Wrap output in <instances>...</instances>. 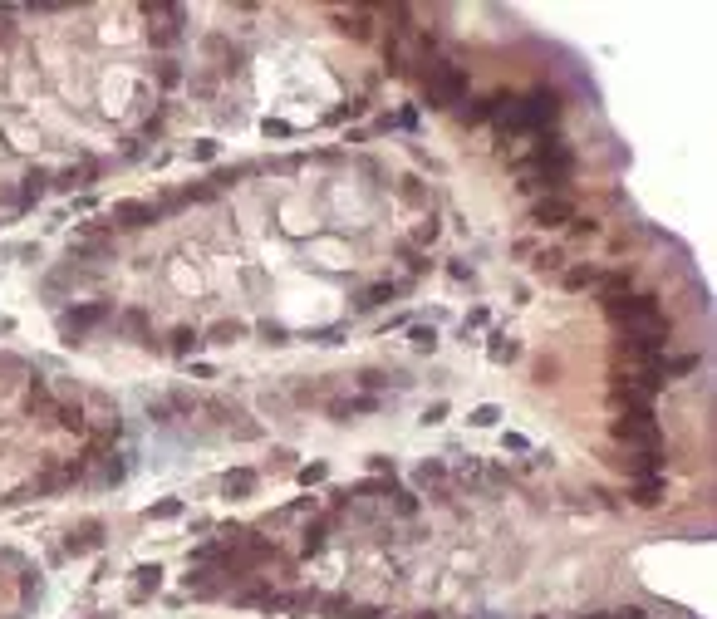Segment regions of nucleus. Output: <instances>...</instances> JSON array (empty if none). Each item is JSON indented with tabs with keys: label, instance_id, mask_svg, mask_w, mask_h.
<instances>
[{
	"label": "nucleus",
	"instance_id": "1",
	"mask_svg": "<svg viewBox=\"0 0 717 619\" xmlns=\"http://www.w3.org/2000/svg\"><path fill=\"white\" fill-rule=\"evenodd\" d=\"M422 89H427V103L432 108H452V103L467 94V69L462 64H447V59H432Z\"/></svg>",
	"mask_w": 717,
	"mask_h": 619
},
{
	"label": "nucleus",
	"instance_id": "2",
	"mask_svg": "<svg viewBox=\"0 0 717 619\" xmlns=\"http://www.w3.org/2000/svg\"><path fill=\"white\" fill-rule=\"evenodd\" d=\"M560 113V94L555 89H535V94H526V99L511 103V128H521V133H531V128H545L550 118Z\"/></svg>",
	"mask_w": 717,
	"mask_h": 619
},
{
	"label": "nucleus",
	"instance_id": "3",
	"mask_svg": "<svg viewBox=\"0 0 717 619\" xmlns=\"http://www.w3.org/2000/svg\"><path fill=\"white\" fill-rule=\"evenodd\" d=\"M615 437L619 442H634L639 452H658V442H663V432H658V423H653L648 408H634L624 418H615Z\"/></svg>",
	"mask_w": 717,
	"mask_h": 619
},
{
	"label": "nucleus",
	"instance_id": "4",
	"mask_svg": "<svg viewBox=\"0 0 717 619\" xmlns=\"http://www.w3.org/2000/svg\"><path fill=\"white\" fill-rule=\"evenodd\" d=\"M108 319V305L103 300H89V305H74L59 314V329H64V339H84L94 324H103Z\"/></svg>",
	"mask_w": 717,
	"mask_h": 619
},
{
	"label": "nucleus",
	"instance_id": "5",
	"mask_svg": "<svg viewBox=\"0 0 717 619\" xmlns=\"http://www.w3.org/2000/svg\"><path fill=\"white\" fill-rule=\"evenodd\" d=\"M610 314H615L619 324L639 329V324L658 319V300H653V295H624V300H610Z\"/></svg>",
	"mask_w": 717,
	"mask_h": 619
},
{
	"label": "nucleus",
	"instance_id": "6",
	"mask_svg": "<svg viewBox=\"0 0 717 619\" xmlns=\"http://www.w3.org/2000/svg\"><path fill=\"white\" fill-rule=\"evenodd\" d=\"M531 221L535 226H565V221H575V206L565 202V197H540L535 211H531Z\"/></svg>",
	"mask_w": 717,
	"mask_h": 619
},
{
	"label": "nucleus",
	"instance_id": "7",
	"mask_svg": "<svg viewBox=\"0 0 717 619\" xmlns=\"http://www.w3.org/2000/svg\"><path fill=\"white\" fill-rule=\"evenodd\" d=\"M221 492H226V497H251V492H256V472H251V467H231V472L221 477Z\"/></svg>",
	"mask_w": 717,
	"mask_h": 619
},
{
	"label": "nucleus",
	"instance_id": "8",
	"mask_svg": "<svg viewBox=\"0 0 717 619\" xmlns=\"http://www.w3.org/2000/svg\"><path fill=\"white\" fill-rule=\"evenodd\" d=\"M113 216H118L123 226H148V221L158 216V206H148V202H113Z\"/></svg>",
	"mask_w": 717,
	"mask_h": 619
},
{
	"label": "nucleus",
	"instance_id": "9",
	"mask_svg": "<svg viewBox=\"0 0 717 619\" xmlns=\"http://www.w3.org/2000/svg\"><path fill=\"white\" fill-rule=\"evenodd\" d=\"M99 531H103L99 521L79 526V536H69V541H64V550H69V555H84V550H94V546H99Z\"/></svg>",
	"mask_w": 717,
	"mask_h": 619
},
{
	"label": "nucleus",
	"instance_id": "10",
	"mask_svg": "<svg viewBox=\"0 0 717 619\" xmlns=\"http://www.w3.org/2000/svg\"><path fill=\"white\" fill-rule=\"evenodd\" d=\"M634 502H639V507H658V502H663V477H644V482L634 487Z\"/></svg>",
	"mask_w": 717,
	"mask_h": 619
},
{
	"label": "nucleus",
	"instance_id": "11",
	"mask_svg": "<svg viewBox=\"0 0 717 619\" xmlns=\"http://www.w3.org/2000/svg\"><path fill=\"white\" fill-rule=\"evenodd\" d=\"M319 595L314 590H290V595H275V610H314Z\"/></svg>",
	"mask_w": 717,
	"mask_h": 619
},
{
	"label": "nucleus",
	"instance_id": "12",
	"mask_svg": "<svg viewBox=\"0 0 717 619\" xmlns=\"http://www.w3.org/2000/svg\"><path fill=\"white\" fill-rule=\"evenodd\" d=\"M595 285H600V295H605V300H615V295H624V290H629V271H615V276H600Z\"/></svg>",
	"mask_w": 717,
	"mask_h": 619
},
{
	"label": "nucleus",
	"instance_id": "13",
	"mask_svg": "<svg viewBox=\"0 0 717 619\" xmlns=\"http://www.w3.org/2000/svg\"><path fill=\"white\" fill-rule=\"evenodd\" d=\"M241 334H246L241 319H221V324H211V344H231V339H241Z\"/></svg>",
	"mask_w": 717,
	"mask_h": 619
},
{
	"label": "nucleus",
	"instance_id": "14",
	"mask_svg": "<svg viewBox=\"0 0 717 619\" xmlns=\"http://www.w3.org/2000/svg\"><path fill=\"white\" fill-rule=\"evenodd\" d=\"M384 300H393V285L384 281V285H369L364 295H359V310H374V305H384Z\"/></svg>",
	"mask_w": 717,
	"mask_h": 619
},
{
	"label": "nucleus",
	"instance_id": "15",
	"mask_svg": "<svg viewBox=\"0 0 717 619\" xmlns=\"http://www.w3.org/2000/svg\"><path fill=\"white\" fill-rule=\"evenodd\" d=\"M314 610H324V615H329V619H349V610H354V605H349L344 595H324V600H319Z\"/></svg>",
	"mask_w": 717,
	"mask_h": 619
},
{
	"label": "nucleus",
	"instance_id": "16",
	"mask_svg": "<svg viewBox=\"0 0 717 619\" xmlns=\"http://www.w3.org/2000/svg\"><path fill=\"white\" fill-rule=\"evenodd\" d=\"M595 281H600V271H595V266H580V271L565 276V290H585V285H595Z\"/></svg>",
	"mask_w": 717,
	"mask_h": 619
},
{
	"label": "nucleus",
	"instance_id": "17",
	"mask_svg": "<svg viewBox=\"0 0 717 619\" xmlns=\"http://www.w3.org/2000/svg\"><path fill=\"white\" fill-rule=\"evenodd\" d=\"M49 408V394H45V384H30V394H25V413H45Z\"/></svg>",
	"mask_w": 717,
	"mask_h": 619
},
{
	"label": "nucleus",
	"instance_id": "18",
	"mask_svg": "<svg viewBox=\"0 0 717 619\" xmlns=\"http://www.w3.org/2000/svg\"><path fill=\"white\" fill-rule=\"evenodd\" d=\"M344 30H349L354 40H369V15H364V10H354V15H344Z\"/></svg>",
	"mask_w": 717,
	"mask_h": 619
},
{
	"label": "nucleus",
	"instance_id": "19",
	"mask_svg": "<svg viewBox=\"0 0 717 619\" xmlns=\"http://www.w3.org/2000/svg\"><path fill=\"white\" fill-rule=\"evenodd\" d=\"M158 580H162V570H158V565H143V570H138V600H143L148 590H158Z\"/></svg>",
	"mask_w": 717,
	"mask_h": 619
},
{
	"label": "nucleus",
	"instance_id": "20",
	"mask_svg": "<svg viewBox=\"0 0 717 619\" xmlns=\"http://www.w3.org/2000/svg\"><path fill=\"white\" fill-rule=\"evenodd\" d=\"M177 512H182V502H158V507H148V521H172Z\"/></svg>",
	"mask_w": 717,
	"mask_h": 619
},
{
	"label": "nucleus",
	"instance_id": "21",
	"mask_svg": "<svg viewBox=\"0 0 717 619\" xmlns=\"http://www.w3.org/2000/svg\"><path fill=\"white\" fill-rule=\"evenodd\" d=\"M172 349H177V354L197 349V329H177V334H172Z\"/></svg>",
	"mask_w": 717,
	"mask_h": 619
},
{
	"label": "nucleus",
	"instance_id": "22",
	"mask_svg": "<svg viewBox=\"0 0 717 619\" xmlns=\"http://www.w3.org/2000/svg\"><path fill=\"white\" fill-rule=\"evenodd\" d=\"M40 192H45V172H30V177H25V202H35Z\"/></svg>",
	"mask_w": 717,
	"mask_h": 619
},
{
	"label": "nucleus",
	"instance_id": "23",
	"mask_svg": "<svg viewBox=\"0 0 717 619\" xmlns=\"http://www.w3.org/2000/svg\"><path fill=\"white\" fill-rule=\"evenodd\" d=\"M143 324H148L143 310H128V314H123V329H128V334H143Z\"/></svg>",
	"mask_w": 717,
	"mask_h": 619
},
{
	"label": "nucleus",
	"instance_id": "24",
	"mask_svg": "<svg viewBox=\"0 0 717 619\" xmlns=\"http://www.w3.org/2000/svg\"><path fill=\"white\" fill-rule=\"evenodd\" d=\"M413 344H417V349H432V344H437V334H432L427 324H413Z\"/></svg>",
	"mask_w": 717,
	"mask_h": 619
},
{
	"label": "nucleus",
	"instance_id": "25",
	"mask_svg": "<svg viewBox=\"0 0 717 619\" xmlns=\"http://www.w3.org/2000/svg\"><path fill=\"white\" fill-rule=\"evenodd\" d=\"M417 482H422V487H427V482H442V462H422V467H417Z\"/></svg>",
	"mask_w": 717,
	"mask_h": 619
},
{
	"label": "nucleus",
	"instance_id": "26",
	"mask_svg": "<svg viewBox=\"0 0 717 619\" xmlns=\"http://www.w3.org/2000/svg\"><path fill=\"white\" fill-rule=\"evenodd\" d=\"M59 423L74 428V432H84V413H79V408H59Z\"/></svg>",
	"mask_w": 717,
	"mask_h": 619
},
{
	"label": "nucleus",
	"instance_id": "27",
	"mask_svg": "<svg viewBox=\"0 0 717 619\" xmlns=\"http://www.w3.org/2000/svg\"><path fill=\"white\" fill-rule=\"evenodd\" d=\"M393 507H398L403 516H413L417 512V497H413V492H393Z\"/></svg>",
	"mask_w": 717,
	"mask_h": 619
},
{
	"label": "nucleus",
	"instance_id": "28",
	"mask_svg": "<svg viewBox=\"0 0 717 619\" xmlns=\"http://www.w3.org/2000/svg\"><path fill=\"white\" fill-rule=\"evenodd\" d=\"M148 35H153L158 45H172V40H177V30H172V25H148Z\"/></svg>",
	"mask_w": 717,
	"mask_h": 619
},
{
	"label": "nucleus",
	"instance_id": "29",
	"mask_svg": "<svg viewBox=\"0 0 717 619\" xmlns=\"http://www.w3.org/2000/svg\"><path fill=\"white\" fill-rule=\"evenodd\" d=\"M497 418H502V413L492 408V403H487V408H477V413H472V423H477V428H492Z\"/></svg>",
	"mask_w": 717,
	"mask_h": 619
},
{
	"label": "nucleus",
	"instance_id": "30",
	"mask_svg": "<svg viewBox=\"0 0 717 619\" xmlns=\"http://www.w3.org/2000/svg\"><path fill=\"white\" fill-rule=\"evenodd\" d=\"M261 334H266V339H271V344H285V329H280V324H271V319H266V324H261Z\"/></svg>",
	"mask_w": 717,
	"mask_h": 619
},
{
	"label": "nucleus",
	"instance_id": "31",
	"mask_svg": "<svg viewBox=\"0 0 717 619\" xmlns=\"http://www.w3.org/2000/svg\"><path fill=\"white\" fill-rule=\"evenodd\" d=\"M693 369H698V359H673L663 374H693Z\"/></svg>",
	"mask_w": 717,
	"mask_h": 619
},
{
	"label": "nucleus",
	"instance_id": "32",
	"mask_svg": "<svg viewBox=\"0 0 717 619\" xmlns=\"http://www.w3.org/2000/svg\"><path fill=\"white\" fill-rule=\"evenodd\" d=\"M610 619H644L639 605H624V610H610Z\"/></svg>",
	"mask_w": 717,
	"mask_h": 619
},
{
	"label": "nucleus",
	"instance_id": "33",
	"mask_svg": "<svg viewBox=\"0 0 717 619\" xmlns=\"http://www.w3.org/2000/svg\"><path fill=\"white\" fill-rule=\"evenodd\" d=\"M442 418H447V403H432V408L422 413V423H442Z\"/></svg>",
	"mask_w": 717,
	"mask_h": 619
},
{
	"label": "nucleus",
	"instance_id": "34",
	"mask_svg": "<svg viewBox=\"0 0 717 619\" xmlns=\"http://www.w3.org/2000/svg\"><path fill=\"white\" fill-rule=\"evenodd\" d=\"M319 477H324V467H319V462H314V467H300V482H305V487H309V482H319Z\"/></svg>",
	"mask_w": 717,
	"mask_h": 619
},
{
	"label": "nucleus",
	"instance_id": "35",
	"mask_svg": "<svg viewBox=\"0 0 717 619\" xmlns=\"http://www.w3.org/2000/svg\"><path fill=\"white\" fill-rule=\"evenodd\" d=\"M432 236H437V221H432V216H427V221H422V226H417V241H432Z\"/></svg>",
	"mask_w": 717,
	"mask_h": 619
},
{
	"label": "nucleus",
	"instance_id": "36",
	"mask_svg": "<svg viewBox=\"0 0 717 619\" xmlns=\"http://www.w3.org/2000/svg\"><path fill=\"white\" fill-rule=\"evenodd\" d=\"M585 619H610V615H585Z\"/></svg>",
	"mask_w": 717,
	"mask_h": 619
}]
</instances>
